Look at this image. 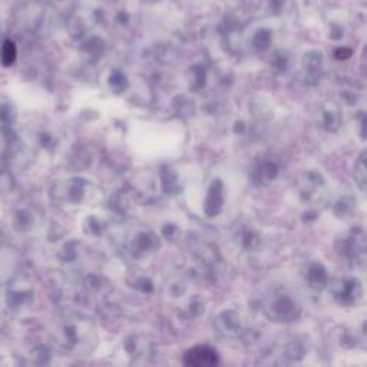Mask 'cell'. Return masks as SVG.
Here are the masks:
<instances>
[{
    "instance_id": "cell-1",
    "label": "cell",
    "mask_w": 367,
    "mask_h": 367,
    "mask_svg": "<svg viewBox=\"0 0 367 367\" xmlns=\"http://www.w3.org/2000/svg\"><path fill=\"white\" fill-rule=\"evenodd\" d=\"M184 363L188 366H215L218 363V353L209 346H197L185 353Z\"/></svg>"
},
{
    "instance_id": "cell-2",
    "label": "cell",
    "mask_w": 367,
    "mask_h": 367,
    "mask_svg": "<svg viewBox=\"0 0 367 367\" xmlns=\"http://www.w3.org/2000/svg\"><path fill=\"white\" fill-rule=\"evenodd\" d=\"M18 56V49H16V45L12 40H5L2 49H0V59L5 67H10L12 63L16 60Z\"/></svg>"
}]
</instances>
